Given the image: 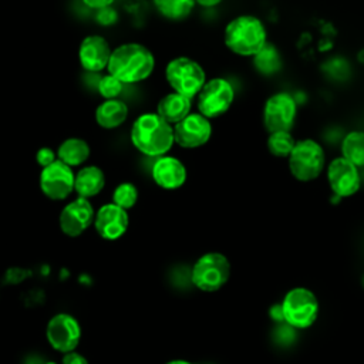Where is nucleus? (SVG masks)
<instances>
[{
  "mask_svg": "<svg viewBox=\"0 0 364 364\" xmlns=\"http://www.w3.org/2000/svg\"><path fill=\"white\" fill-rule=\"evenodd\" d=\"M155 70L152 51L141 43H124L112 48L107 65L108 74L118 78L124 85L145 81Z\"/></svg>",
  "mask_w": 364,
  "mask_h": 364,
  "instance_id": "f257e3e1",
  "label": "nucleus"
},
{
  "mask_svg": "<svg viewBox=\"0 0 364 364\" xmlns=\"http://www.w3.org/2000/svg\"><path fill=\"white\" fill-rule=\"evenodd\" d=\"M134 148L145 156L159 158L173 146V127L156 112H144L135 118L129 132Z\"/></svg>",
  "mask_w": 364,
  "mask_h": 364,
  "instance_id": "f03ea898",
  "label": "nucleus"
},
{
  "mask_svg": "<svg viewBox=\"0 0 364 364\" xmlns=\"http://www.w3.org/2000/svg\"><path fill=\"white\" fill-rule=\"evenodd\" d=\"M225 47L239 57H255L267 43V30L255 14H239L223 28Z\"/></svg>",
  "mask_w": 364,
  "mask_h": 364,
  "instance_id": "7ed1b4c3",
  "label": "nucleus"
},
{
  "mask_svg": "<svg viewBox=\"0 0 364 364\" xmlns=\"http://www.w3.org/2000/svg\"><path fill=\"white\" fill-rule=\"evenodd\" d=\"M287 165L296 181H316L326 169V151L323 145L313 138L299 139L287 156Z\"/></svg>",
  "mask_w": 364,
  "mask_h": 364,
  "instance_id": "20e7f679",
  "label": "nucleus"
},
{
  "mask_svg": "<svg viewBox=\"0 0 364 364\" xmlns=\"http://www.w3.org/2000/svg\"><path fill=\"white\" fill-rule=\"evenodd\" d=\"M165 80L173 92L193 100L206 82V73L196 60L186 55H178L168 61L165 67Z\"/></svg>",
  "mask_w": 364,
  "mask_h": 364,
  "instance_id": "39448f33",
  "label": "nucleus"
},
{
  "mask_svg": "<svg viewBox=\"0 0 364 364\" xmlns=\"http://www.w3.org/2000/svg\"><path fill=\"white\" fill-rule=\"evenodd\" d=\"M283 321L291 328L304 330L314 324L318 316L317 296L307 287L290 289L280 303Z\"/></svg>",
  "mask_w": 364,
  "mask_h": 364,
  "instance_id": "423d86ee",
  "label": "nucleus"
},
{
  "mask_svg": "<svg viewBox=\"0 0 364 364\" xmlns=\"http://www.w3.org/2000/svg\"><path fill=\"white\" fill-rule=\"evenodd\" d=\"M230 277V262L219 252H208L202 255L192 266V284L206 293L218 291Z\"/></svg>",
  "mask_w": 364,
  "mask_h": 364,
  "instance_id": "0eeeda50",
  "label": "nucleus"
},
{
  "mask_svg": "<svg viewBox=\"0 0 364 364\" xmlns=\"http://www.w3.org/2000/svg\"><path fill=\"white\" fill-rule=\"evenodd\" d=\"M195 98L198 112L208 119H215L230 109L235 101V88L229 80L213 77L206 80Z\"/></svg>",
  "mask_w": 364,
  "mask_h": 364,
  "instance_id": "6e6552de",
  "label": "nucleus"
},
{
  "mask_svg": "<svg viewBox=\"0 0 364 364\" xmlns=\"http://www.w3.org/2000/svg\"><path fill=\"white\" fill-rule=\"evenodd\" d=\"M296 117L297 104L291 94L279 91L264 101L262 121L267 134L290 131L296 122Z\"/></svg>",
  "mask_w": 364,
  "mask_h": 364,
  "instance_id": "1a4fd4ad",
  "label": "nucleus"
},
{
  "mask_svg": "<svg viewBox=\"0 0 364 364\" xmlns=\"http://www.w3.org/2000/svg\"><path fill=\"white\" fill-rule=\"evenodd\" d=\"M82 330L77 317L70 313L54 314L46 326V338L53 350L65 354L77 350Z\"/></svg>",
  "mask_w": 364,
  "mask_h": 364,
  "instance_id": "9d476101",
  "label": "nucleus"
},
{
  "mask_svg": "<svg viewBox=\"0 0 364 364\" xmlns=\"http://www.w3.org/2000/svg\"><path fill=\"white\" fill-rule=\"evenodd\" d=\"M74 171L61 161L41 168L38 186L41 193L50 200H64L74 192Z\"/></svg>",
  "mask_w": 364,
  "mask_h": 364,
  "instance_id": "9b49d317",
  "label": "nucleus"
},
{
  "mask_svg": "<svg viewBox=\"0 0 364 364\" xmlns=\"http://www.w3.org/2000/svg\"><path fill=\"white\" fill-rule=\"evenodd\" d=\"M213 134L210 119L202 114L191 112L173 125V142L183 149H196L209 142Z\"/></svg>",
  "mask_w": 364,
  "mask_h": 364,
  "instance_id": "f8f14e48",
  "label": "nucleus"
},
{
  "mask_svg": "<svg viewBox=\"0 0 364 364\" xmlns=\"http://www.w3.org/2000/svg\"><path fill=\"white\" fill-rule=\"evenodd\" d=\"M326 176L334 196L350 198L361 188V175L355 165L337 156L326 165Z\"/></svg>",
  "mask_w": 364,
  "mask_h": 364,
  "instance_id": "ddd939ff",
  "label": "nucleus"
},
{
  "mask_svg": "<svg viewBox=\"0 0 364 364\" xmlns=\"http://www.w3.org/2000/svg\"><path fill=\"white\" fill-rule=\"evenodd\" d=\"M94 216L95 210L91 200L77 196L61 209L58 225L65 236L78 237L94 223Z\"/></svg>",
  "mask_w": 364,
  "mask_h": 364,
  "instance_id": "4468645a",
  "label": "nucleus"
},
{
  "mask_svg": "<svg viewBox=\"0 0 364 364\" xmlns=\"http://www.w3.org/2000/svg\"><path fill=\"white\" fill-rule=\"evenodd\" d=\"M98 236L104 240H118L122 237L129 226L128 210L117 206L115 203H104L95 210L92 223Z\"/></svg>",
  "mask_w": 364,
  "mask_h": 364,
  "instance_id": "2eb2a0df",
  "label": "nucleus"
},
{
  "mask_svg": "<svg viewBox=\"0 0 364 364\" xmlns=\"http://www.w3.org/2000/svg\"><path fill=\"white\" fill-rule=\"evenodd\" d=\"M151 176L155 185L161 189L176 191L185 185L188 179V169L179 158L162 155L155 158L151 168Z\"/></svg>",
  "mask_w": 364,
  "mask_h": 364,
  "instance_id": "dca6fc26",
  "label": "nucleus"
},
{
  "mask_svg": "<svg viewBox=\"0 0 364 364\" xmlns=\"http://www.w3.org/2000/svg\"><path fill=\"white\" fill-rule=\"evenodd\" d=\"M111 51L112 48L105 37L100 34H88L81 40L78 47L80 65L88 73H101L102 70H107Z\"/></svg>",
  "mask_w": 364,
  "mask_h": 364,
  "instance_id": "f3484780",
  "label": "nucleus"
},
{
  "mask_svg": "<svg viewBox=\"0 0 364 364\" xmlns=\"http://www.w3.org/2000/svg\"><path fill=\"white\" fill-rule=\"evenodd\" d=\"M105 188V173L97 165H84L74 176V192L85 199H91Z\"/></svg>",
  "mask_w": 364,
  "mask_h": 364,
  "instance_id": "a211bd4d",
  "label": "nucleus"
},
{
  "mask_svg": "<svg viewBox=\"0 0 364 364\" xmlns=\"http://www.w3.org/2000/svg\"><path fill=\"white\" fill-rule=\"evenodd\" d=\"M155 112L173 127L192 112V100L171 91L158 101Z\"/></svg>",
  "mask_w": 364,
  "mask_h": 364,
  "instance_id": "6ab92c4d",
  "label": "nucleus"
},
{
  "mask_svg": "<svg viewBox=\"0 0 364 364\" xmlns=\"http://www.w3.org/2000/svg\"><path fill=\"white\" fill-rule=\"evenodd\" d=\"M128 105L119 98L102 100L95 108V122L102 129H115L121 127L128 118Z\"/></svg>",
  "mask_w": 364,
  "mask_h": 364,
  "instance_id": "aec40b11",
  "label": "nucleus"
},
{
  "mask_svg": "<svg viewBox=\"0 0 364 364\" xmlns=\"http://www.w3.org/2000/svg\"><path fill=\"white\" fill-rule=\"evenodd\" d=\"M91 149L85 139L78 136H70L64 139L57 148V159L70 168L84 165L90 158Z\"/></svg>",
  "mask_w": 364,
  "mask_h": 364,
  "instance_id": "412c9836",
  "label": "nucleus"
},
{
  "mask_svg": "<svg viewBox=\"0 0 364 364\" xmlns=\"http://www.w3.org/2000/svg\"><path fill=\"white\" fill-rule=\"evenodd\" d=\"M340 152V156L355 165L358 169L364 166V131L353 129L347 132L341 141Z\"/></svg>",
  "mask_w": 364,
  "mask_h": 364,
  "instance_id": "4be33fe9",
  "label": "nucleus"
},
{
  "mask_svg": "<svg viewBox=\"0 0 364 364\" xmlns=\"http://www.w3.org/2000/svg\"><path fill=\"white\" fill-rule=\"evenodd\" d=\"M156 11L171 21H181L191 16L196 3L195 0H152Z\"/></svg>",
  "mask_w": 364,
  "mask_h": 364,
  "instance_id": "5701e85b",
  "label": "nucleus"
},
{
  "mask_svg": "<svg viewBox=\"0 0 364 364\" xmlns=\"http://www.w3.org/2000/svg\"><path fill=\"white\" fill-rule=\"evenodd\" d=\"M253 58V65L255 68L263 74V75H273L276 74L280 67H282V57L279 50L270 44L269 41L266 43V46L255 55Z\"/></svg>",
  "mask_w": 364,
  "mask_h": 364,
  "instance_id": "b1692460",
  "label": "nucleus"
},
{
  "mask_svg": "<svg viewBox=\"0 0 364 364\" xmlns=\"http://www.w3.org/2000/svg\"><path fill=\"white\" fill-rule=\"evenodd\" d=\"M296 144L294 136L290 131H282V132H272L267 134L266 146L267 151L276 156V158H286L290 155L293 146Z\"/></svg>",
  "mask_w": 364,
  "mask_h": 364,
  "instance_id": "393cba45",
  "label": "nucleus"
},
{
  "mask_svg": "<svg viewBox=\"0 0 364 364\" xmlns=\"http://www.w3.org/2000/svg\"><path fill=\"white\" fill-rule=\"evenodd\" d=\"M139 198L138 188L132 182H121L115 186L112 192V203L117 206L129 210L132 209Z\"/></svg>",
  "mask_w": 364,
  "mask_h": 364,
  "instance_id": "a878e982",
  "label": "nucleus"
},
{
  "mask_svg": "<svg viewBox=\"0 0 364 364\" xmlns=\"http://www.w3.org/2000/svg\"><path fill=\"white\" fill-rule=\"evenodd\" d=\"M97 90H98V94L104 100H112V98H118L121 95V92L124 90V84L114 75L105 74L98 81Z\"/></svg>",
  "mask_w": 364,
  "mask_h": 364,
  "instance_id": "bb28decb",
  "label": "nucleus"
},
{
  "mask_svg": "<svg viewBox=\"0 0 364 364\" xmlns=\"http://www.w3.org/2000/svg\"><path fill=\"white\" fill-rule=\"evenodd\" d=\"M54 161H57V152L53 148L41 146V148L37 149V152H36V162L41 168H46V166L51 165Z\"/></svg>",
  "mask_w": 364,
  "mask_h": 364,
  "instance_id": "cd10ccee",
  "label": "nucleus"
},
{
  "mask_svg": "<svg viewBox=\"0 0 364 364\" xmlns=\"http://www.w3.org/2000/svg\"><path fill=\"white\" fill-rule=\"evenodd\" d=\"M61 364H90L88 360L85 358V355H82L81 353H78L77 350L70 351L63 354L61 358Z\"/></svg>",
  "mask_w": 364,
  "mask_h": 364,
  "instance_id": "c85d7f7f",
  "label": "nucleus"
},
{
  "mask_svg": "<svg viewBox=\"0 0 364 364\" xmlns=\"http://www.w3.org/2000/svg\"><path fill=\"white\" fill-rule=\"evenodd\" d=\"M88 9H92V10H104V9H108L115 0H81Z\"/></svg>",
  "mask_w": 364,
  "mask_h": 364,
  "instance_id": "c756f323",
  "label": "nucleus"
},
{
  "mask_svg": "<svg viewBox=\"0 0 364 364\" xmlns=\"http://www.w3.org/2000/svg\"><path fill=\"white\" fill-rule=\"evenodd\" d=\"M223 0H195V3L203 9H210V7H216L218 4H220Z\"/></svg>",
  "mask_w": 364,
  "mask_h": 364,
  "instance_id": "7c9ffc66",
  "label": "nucleus"
},
{
  "mask_svg": "<svg viewBox=\"0 0 364 364\" xmlns=\"http://www.w3.org/2000/svg\"><path fill=\"white\" fill-rule=\"evenodd\" d=\"M270 314H272V317H273L274 320H280V321H283V316H282L280 304L273 306V307H272V310H270Z\"/></svg>",
  "mask_w": 364,
  "mask_h": 364,
  "instance_id": "2f4dec72",
  "label": "nucleus"
},
{
  "mask_svg": "<svg viewBox=\"0 0 364 364\" xmlns=\"http://www.w3.org/2000/svg\"><path fill=\"white\" fill-rule=\"evenodd\" d=\"M165 364H192V363L188 360H183V358H173V360L166 361Z\"/></svg>",
  "mask_w": 364,
  "mask_h": 364,
  "instance_id": "473e14b6",
  "label": "nucleus"
}]
</instances>
